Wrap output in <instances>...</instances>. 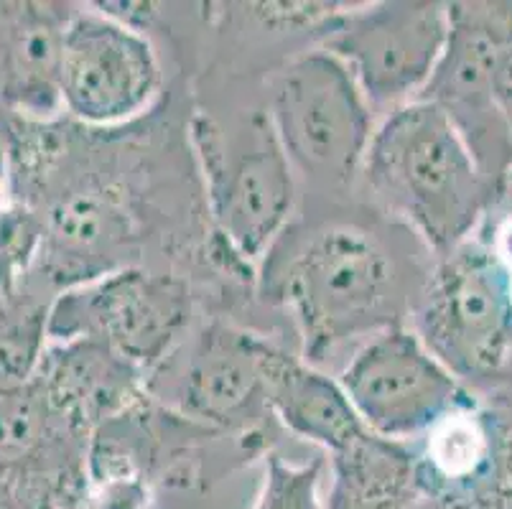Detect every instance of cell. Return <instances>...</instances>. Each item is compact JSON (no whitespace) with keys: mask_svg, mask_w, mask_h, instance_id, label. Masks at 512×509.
Listing matches in <instances>:
<instances>
[{"mask_svg":"<svg viewBox=\"0 0 512 509\" xmlns=\"http://www.w3.org/2000/svg\"><path fill=\"white\" fill-rule=\"evenodd\" d=\"M34 380L54 413L85 441L148 398L146 375L92 339L46 347Z\"/></svg>","mask_w":512,"mask_h":509,"instance_id":"obj_12","label":"cell"},{"mask_svg":"<svg viewBox=\"0 0 512 509\" xmlns=\"http://www.w3.org/2000/svg\"><path fill=\"white\" fill-rule=\"evenodd\" d=\"M6 186H8V163H6V151H3V146H0V207H3Z\"/></svg>","mask_w":512,"mask_h":509,"instance_id":"obj_20","label":"cell"},{"mask_svg":"<svg viewBox=\"0 0 512 509\" xmlns=\"http://www.w3.org/2000/svg\"><path fill=\"white\" fill-rule=\"evenodd\" d=\"M189 319L184 280L130 265L59 293L49 308V339H92L148 375L179 344Z\"/></svg>","mask_w":512,"mask_h":509,"instance_id":"obj_5","label":"cell"},{"mask_svg":"<svg viewBox=\"0 0 512 509\" xmlns=\"http://www.w3.org/2000/svg\"><path fill=\"white\" fill-rule=\"evenodd\" d=\"M510 28L512 3H449V41L418 97L449 115L495 194L512 174V128L495 97L497 51Z\"/></svg>","mask_w":512,"mask_h":509,"instance_id":"obj_8","label":"cell"},{"mask_svg":"<svg viewBox=\"0 0 512 509\" xmlns=\"http://www.w3.org/2000/svg\"><path fill=\"white\" fill-rule=\"evenodd\" d=\"M268 339L232 324L204 326L179 385V410L202 428H245L265 408Z\"/></svg>","mask_w":512,"mask_h":509,"instance_id":"obj_11","label":"cell"},{"mask_svg":"<svg viewBox=\"0 0 512 509\" xmlns=\"http://www.w3.org/2000/svg\"><path fill=\"white\" fill-rule=\"evenodd\" d=\"M416 454L408 443L362 436L332 456V487L324 509H421Z\"/></svg>","mask_w":512,"mask_h":509,"instance_id":"obj_15","label":"cell"},{"mask_svg":"<svg viewBox=\"0 0 512 509\" xmlns=\"http://www.w3.org/2000/svg\"><path fill=\"white\" fill-rule=\"evenodd\" d=\"M54 296L31 283L26 291L0 298V395L29 385L49 342Z\"/></svg>","mask_w":512,"mask_h":509,"instance_id":"obj_16","label":"cell"},{"mask_svg":"<svg viewBox=\"0 0 512 509\" xmlns=\"http://www.w3.org/2000/svg\"><path fill=\"white\" fill-rule=\"evenodd\" d=\"M189 138L214 235L232 263L250 268L281 240L296 202L293 168L268 112L225 125L207 110H194Z\"/></svg>","mask_w":512,"mask_h":509,"instance_id":"obj_3","label":"cell"},{"mask_svg":"<svg viewBox=\"0 0 512 509\" xmlns=\"http://www.w3.org/2000/svg\"><path fill=\"white\" fill-rule=\"evenodd\" d=\"M319 49L337 56L372 110L390 115L418 100L449 41V3L393 0L339 11L319 31Z\"/></svg>","mask_w":512,"mask_h":509,"instance_id":"obj_6","label":"cell"},{"mask_svg":"<svg viewBox=\"0 0 512 509\" xmlns=\"http://www.w3.org/2000/svg\"><path fill=\"white\" fill-rule=\"evenodd\" d=\"M265 408L288 433L314 443L329 456L370 433L339 380L273 342L265 352Z\"/></svg>","mask_w":512,"mask_h":509,"instance_id":"obj_14","label":"cell"},{"mask_svg":"<svg viewBox=\"0 0 512 509\" xmlns=\"http://www.w3.org/2000/svg\"><path fill=\"white\" fill-rule=\"evenodd\" d=\"M339 385L362 426L395 443L426 436L472 395L464 380L403 324L372 334L349 359Z\"/></svg>","mask_w":512,"mask_h":509,"instance_id":"obj_9","label":"cell"},{"mask_svg":"<svg viewBox=\"0 0 512 509\" xmlns=\"http://www.w3.org/2000/svg\"><path fill=\"white\" fill-rule=\"evenodd\" d=\"M367 194L444 258L495 202L462 133L439 105L413 100L385 115L360 168Z\"/></svg>","mask_w":512,"mask_h":509,"instance_id":"obj_1","label":"cell"},{"mask_svg":"<svg viewBox=\"0 0 512 509\" xmlns=\"http://www.w3.org/2000/svg\"><path fill=\"white\" fill-rule=\"evenodd\" d=\"M69 18L62 3H0V107L13 118L57 120Z\"/></svg>","mask_w":512,"mask_h":509,"instance_id":"obj_13","label":"cell"},{"mask_svg":"<svg viewBox=\"0 0 512 509\" xmlns=\"http://www.w3.org/2000/svg\"><path fill=\"white\" fill-rule=\"evenodd\" d=\"M474 235L479 237V242L490 252L512 311V174L507 176L502 189L497 191L495 202L487 209Z\"/></svg>","mask_w":512,"mask_h":509,"instance_id":"obj_19","label":"cell"},{"mask_svg":"<svg viewBox=\"0 0 512 509\" xmlns=\"http://www.w3.org/2000/svg\"><path fill=\"white\" fill-rule=\"evenodd\" d=\"M265 293L299 326L306 362L355 336L400 326L406 278L385 242L355 224H329L265 260Z\"/></svg>","mask_w":512,"mask_h":509,"instance_id":"obj_2","label":"cell"},{"mask_svg":"<svg viewBox=\"0 0 512 509\" xmlns=\"http://www.w3.org/2000/svg\"><path fill=\"white\" fill-rule=\"evenodd\" d=\"M72 11L64 28L59 97L79 125L110 128L136 120L161 87V64L143 28L113 13Z\"/></svg>","mask_w":512,"mask_h":509,"instance_id":"obj_10","label":"cell"},{"mask_svg":"<svg viewBox=\"0 0 512 509\" xmlns=\"http://www.w3.org/2000/svg\"><path fill=\"white\" fill-rule=\"evenodd\" d=\"M324 459L309 464H286L281 456L265 459V482L255 509H324L321 499Z\"/></svg>","mask_w":512,"mask_h":509,"instance_id":"obj_18","label":"cell"},{"mask_svg":"<svg viewBox=\"0 0 512 509\" xmlns=\"http://www.w3.org/2000/svg\"><path fill=\"white\" fill-rule=\"evenodd\" d=\"M265 112L296 174L324 189L360 179L375 110L337 56L314 49L288 59L268 82Z\"/></svg>","mask_w":512,"mask_h":509,"instance_id":"obj_4","label":"cell"},{"mask_svg":"<svg viewBox=\"0 0 512 509\" xmlns=\"http://www.w3.org/2000/svg\"><path fill=\"white\" fill-rule=\"evenodd\" d=\"M416 324L423 344L459 380H500L512 357V311L477 235L439 258L418 296Z\"/></svg>","mask_w":512,"mask_h":509,"instance_id":"obj_7","label":"cell"},{"mask_svg":"<svg viewBox=\"0 0 512 509\" xmlns=\"http://www.w3.org/2000/svg\"><path fill=\"white\" fill-rule=\"evenodd\" d=\"M44 250V222L36 209L21 202L0 207V298H11L31 286Z\"/></svg>","mask_w":512,"mask_h":509,"instance_id":"obj_17","label":"cell"}]
</instances>
